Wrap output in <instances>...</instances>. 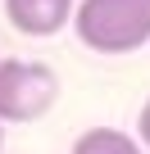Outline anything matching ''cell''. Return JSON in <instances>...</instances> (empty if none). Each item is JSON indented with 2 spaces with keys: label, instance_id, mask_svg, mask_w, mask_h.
<instances>
[{
  "label": "cell",
  "instance_id": "obj_1",
  "mask_svg": "<svg viewBox=\"0 0 150 154\" xmlns=\"http://www.w3.org/2000/svg\"><path fill=\"white\" fill-rule=\"evenodd\" d=\"M73 32L91 54H132L150 45V0H78Z\"/></svg>",
  "mask_w": 150,
  "mask_h": 154
},
{
  "label": "cell",
  "instance_id": "obj_2",
  "mask_svg": "<svg viewBox=\"0 0 150 154\" xmlns=\"http://www.w3.org/2000/svg\"><path fill=\"white\" fill-rule=\"evenodd\" d=\"M59 100V72L37 59H0V122H37Z\"/></svg>",
  "mask_w": 150,
  "mask_h": 154
},
{
  "label": "cell",
  "instance_id": "obj_3",
  "mask_svg": "<svg viewBox=\"0 0 150 154\" xmlns=\"http://www.w3.org/2000/svg\"><path fill=\"white\" fill-rule=\"evenodd\" d=\"M78 0H5V18L23 36H55L73 23Z\"/></svg>",
  "mask_w": 150,
  "mask_h": 154
},
{
  "label": "cell",
  "instance_id": "obj_4",
  "mask_svg": "<svg viewBox=\"0 0 150 154\" xmlns=\"http://www.w3.org/2000/svg\"><path fill=\"white\" fill-rule=\"evenodd\" d=\"M73 154H141V140L118 127H87L73 140Z\"/></svg>",
  "mask_w": 150,
  "mask_h": 154
},
{
  "label": "cell",
  "instance_id": "obj_5",
  "mask_svg": "<svg viewBox=\"0 0 150 154\" xmlns=\"http://www.w3.org/2000/svg\"><path fill=\"white\" fill-rule=\"evenodd\" d=\"M136 140L150 149V100L141 104V113H136Z\"/></svg>",
  "mask_w": 150,
  "mask_h": 154
},
{
  "label": "cell",
  "instance_id": "obj_6",
  "mask_svg": "<svg viewBox=\"0 0 150 154\" xmlns=\"http://www.w3.org/2000/svg\"><path fill=\"white\" fill-rule=\"evenodd\" d=\"M0 145H5V122H0Z\"/></svg>",
  "mask_w": 150,
  "mask_h": 154
}]
</instances>
